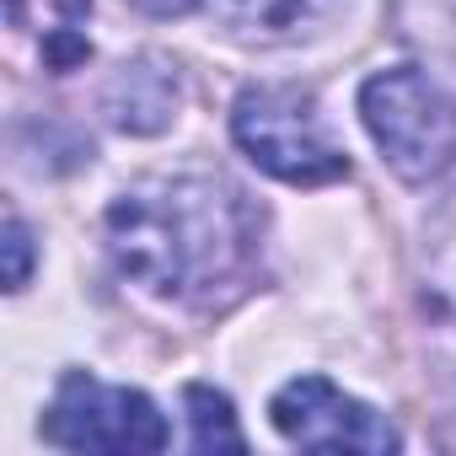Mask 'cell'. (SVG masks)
<instances>
[{"label":"cell","mask_w":456,"mask_h":456,"mask_svg":"<svg viewBox=\"0 0 456 456\" xmlns=\"http://www.w3.org/2000/svg\"><path fill=\"white\" fill-rule=\"evenodd\" d=\"M232 134L253 156V167H264L280 183L322 188L349 177V156L328 134V118L306 86H290V81L248 86L232 108Z\"/></svg>","instance_id":"obj_2"},{"label":"cell","mask_w":456,"mask_h":456,"mask_svg":"<svg viewBox=\"0 0 456 456\" xmlns=\"http://www.w3.org/2000/svg\"><path fill=\"white\" fill-rule=\"evenodd\" d=\"M6 17L17 33L38 38L49 70H70L92 54V38H86L92 0H6Z\"/></svg>","instance_id":"obj_8"},{"label":"cell","mask_w":456,"mask_h":456,"mask_svg":"<svg viewBox=\"0 0 456 456\" xmlns=\"http://www.w3.org/2000/svg\"><path fill=\"white\" fill-rule=\"evenodd\" d=\"M177 102H183V81H177V65L145 54V60H129L118 65V76L108 81V118L124 129V134H156L177 118Z\"/></svg>","instance_id":"obj_7"},{"label":"cell","mask_w":456,"mask_h":456,"mask_svg":"<svg viewBox=\"0 0 456 456\" xmlns=\"http://www.w3.org/2000/svg\"><path fill=\"white\" fill-rule=\"evenodd\" d=\"M183 403H188V445L193 451H248V440H242V429H237V413H232V397L225 392H215V387H188L183 392Z\"/></svg>","instance_id":"obj_10"},{"label":"cell","mask_w":456,"mask_h":456,"mask_svg":"<svg viewBox=\"0 0 456 456\" xmlns=\"http://www.w3.org/2000/svg\"><path fill=\"white\" fill-rule=\"evenodd\" d=\"M360 118L403 183H429L456 161V102L413 65L376 70L360 86Z\"/></svg>","instance_id":"obj_3"},{"label":"cell","mask_w":456,"mask_h":456,"mask_svg":"<svg viewBox=\"0 0 456 456\" xmlns=\"http://www.w3.org/2000/svg\"><path fill=\"white\" fill-rule=\"evenodd\" d=\"M44 440L60 451H161L167 445V419L156 403L134 387H108L92 370H65L49 413H44Z\"/></svg>","instance_id":"obj_4"},{"label":"cell","mask_w":456,"mask_h":456,"mask_svg":"<svg viewBox=\"0 0 456 456\" xmlns=\"http://www.w3.org/2000/svg\"><path fill=\"white\" fill-rule=\"evenodd\" d=\"M333 0H215V12L225 17V28L242 33V38H290L306 22H317Z\"/></svg>","instance_id":"obj_9"},{"label":"cell","mask_w":456,"mask_h":456,"mask_svg":"<svg viewBox=\"0 0 456 456\" xmlns=\"http://www.w3.org/2000/svg\"><path fill=\"white\" fill-rule=\"evenodd\" d=\"M269 419L301 451H397V429L360 397L338 392L328 376L285 381L269 403Z\"/></svg>","instance_id":"obj_5"},{"label":"cell","mask_w":456,"mask_h":456,"mask_svg":"<svg viewBox=\"0 0 456 456\" xmlns=\"http://www.w3.org/2000/svg\"><path fill=\"white\" fill-rule=\"evenodd\" d=\"M0 248H6V290H22L28 274H33V232L17 215L6 220V242H0Z\"/></svg>","instance_id":"obj_11"},{"label":"cell","mask_w":456,"mask_h":456,"mask_svg":"<svg viewBox=\"0 0 456 456\" xmlns=\"http://www.w3.org/2000/svg\"><path fill=\"white\" fill-rule=\"evenodd\" d=\"M140 12H151V17H183V12H193L199 0H134Z\"/></svg>","instance_id":"obj_12"},{"label":"cell","mask_w":456,"mask_h":456,"mask_svg":"<svg viewBox=\"0 0 456 456\" xmlns=\"http://www.w3.org/2000/svg\"><path fill=\"white\" fill-rule=\"evenodd\" d=\"M102 237L140 290L172 306H225L258 274L264 209L225 177H145L108 204Z\"/></svg>","instance_id":"obj_1"},{"label":"cell","mask_w":456,"mask_h":456,"mask_svg":"<svg viewBox=\"0 0 456 456\" xmlns=\"http://www.w3.org/2000/svg\"><path fill=\"white\" fill-rule=\"evenodd\" d=\"M419 312L440 370L456 381V188L435 204L419 242Z\"/></svg>","instance_id":"obj_6"}]
</instances>
